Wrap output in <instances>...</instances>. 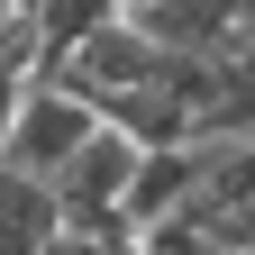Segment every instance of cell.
I'll use <instances>...</instances> for the list:
<instances>
[{
	"label": "cell",
	"mask_w": 255,
	"mask_h": 255,
	"mask_svg": "<svg viewBox=\"0 0 255 255\" xmlns=\"http://www.w3.org/2000/svg\"><path fill=\"white\" fill-rule=\"evenodd\" d=\"M128 173H137V146H128L119 128H101V137L46 182V191H55V228H64V237H137L128 210H119V201H128Z\"/></svg>",
	"instance_id": "6da1fadb"
},
{
	"label": "cell",
	"mask_w": 255,
	"mask_h": 255,
	"mask_svg": "<svg viewBox=\"0 0 255 255\" xmlns=\"http://www.w3.org/2000/svg\"><path fill=\"white\" fill-rule=\"evenodd\" d=\"M101 137V119H91L73 91H55V82H37L27 73V91H18V110H9V146H0V164H18V173H37V182H55L73 155Z\"/></svg>",
	"instance_id": "7a4b0ae2"
},
{
	"label": "cell",
	"mask_w": 255,
	"mask_h": 255,
	"mask_svg": "<svg viewBox=\"0 0 255 255\" xmlns=\"http://www.w3.org/2000/svg\"><path fill=\"white\" fill-rule=\"evenodd\" d=\"M210 173V146H137V173H128V228H155V219H173L182 201H191V182Z\"/></svg>",
	"instance_id": "3957f363"
},
{
	"label": "cell",
	"mask_w": 255,
	"mask_h": 255,
	"mask_svg": "<svg viewBox=\"0 0 255 255\" xmlns=\"http://www.w3.org/2000/svg\"><path fill=\"white\" fill-rule=\"evenodd\" d=\"M46 237H55V191L0 164V255H46Z\"/></svg>",
	"instance_id": "277c9868"
},
{
	"label": "cell",
	"mask_w": 255,
	"mask_h": 255,
	"mask_svg": "<svg viewBox=\"0 0 255 255\" xmlns=\"http://www.w3.org/2000/svg\"><path fill=\"white\" fill-rule=\"evenodd\" d=\"M246 164H255V146H246Z\"/></svg>",
	"instance_id": "5b68a950"
}]
</instances>
